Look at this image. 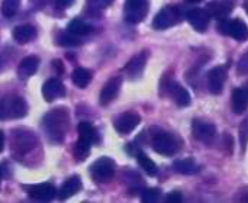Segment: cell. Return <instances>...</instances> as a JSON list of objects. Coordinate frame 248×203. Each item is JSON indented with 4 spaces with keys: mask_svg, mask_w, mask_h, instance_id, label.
I'll return each mask as SVG.
<instances>
[{
    "mask_svg": "<svg viewBox=\"0 0 248 203\" xmlns=\"http://www.w3.org/2000/svg\"><path fill=\"white\" fill-rule=\"evenodd\" d=\"M230 1H234V0H230Z\"/></svg>",
    "mask_w": 248,
    "mask_h": 203,
    "instance_id": "b9f144b4",
    "label": "cell"
},
{
    "mask_svg": "<svg viewBox=\"0 0 248 203\" xmlns=\"http://www.w3.org/2000/svg\"><path fill=\"white\" fill-rule=\"evenodd\" d=\"M182 19V13H180V9L176 7V6H167L164 9H161L155 16H154V20H153V26L155 29H169L171 26H174L176 23H179Z\"/></svg>",
    "mask_w": 248,
    "mask_h": 203,
    "instance_id": "277c9868",
    "label": "cell"
},
{
    "mask_svg": "<svg viewBox=\"0 0 248 203\" xmlns=\"http://www.w3.org/2000/svg\"><path fill=\"white\" fill-rule=\"evenodd\" d=\"M1 169H3V167L0 166V183H1V179H3V172H1Z\"/></svg>",
    "mask_w": 248,
    "mask_h": 203,
    "instance_id": "f35d334b",
    "label": "cell"
},
{
    "mask_svg": "<svg viewBox=\"0 0 248 203\" xmlns=\"http://www.w3.org/2000/svg\"><path fill=\"white\" fill-rule=\"evenodd\" d=\"M0 119H7L4 110V99H0Z\"/></svg>",
    "mask_w": 248,
    "mask_h": 203,
    "instance_id": "e575fe53",
    "label": "cell"
},
{
    "mask_svg": "<svg viewBox=\"0 0 248 203\" xmlns=\"http://www.w3.org/2000/svg\"><path fill=\"white\" fill-rule=\"evenodd\" d=\"M52 64L55 65V67H54V70H55V71H58V73H62V62H61L60 60H55Z\"/></svg>",
    "mask_w": 248,
    "mask_h": 203,
    "instance_id": "d590c367",
    "label": "cell"
},
{
    "mask_svg": "<svg viewBox=\"0 0 248 203\" xmlns=\"http://www.w3.org/2000/svg\"><path fill=\"white\" fill-rule=\"evenodd\" d=\"M167 93H169L170 97L176 102V105L180 106V108H186V106H189L190 102H192L189 92H187L183 86H180V84H177V83H174V81H170V83H169V86H167Z\"/></svg>",
    "mask_w": 248,
    "mask_h": 203,
    "instance_id": "e0dca14e",
    "label": "cell"
},
{
    "mask_svg": "<svg viewBox=\"0 0 248 203\" xmlns=\"http://www.w3.org/2000/svg\"><path fill=\"white\" fill-rule=\"evenodd\" d=\"M186 1H189V3H199V1H202V0H186Z\"/></svg>",
    "mask_w": 248,
    "mask_h": 203,
    "instance_id": "ab89813d",
    "label": "cell"
},
{
    "mask_svg": "<svg viewBox=\"0 0 248 203\" xmlns=\"http://www.w3.org/2000/svg\"><path fill=\"white\" fill-rule=\"evenodd\" d=\"M246 10H247V13H248V1L246 3Z\"/></svg>",
    "mask_w": 248,
    "mask_h": 203,
    "instance_id": "60d3db41",
    "label": "cell"
},
{
    "mask_svg": "<svg viewBox=\"0 0 248 203\" xmlns=\"http://www.w3.org/2000/svg\"><path fill=\"white\" fill-rule=\"evenodd\" d=\"M161 198L160 189H145L141 195V201L144 203H155Z\"/></svg>",
    "mask_w": 248,
    "mask_h": 203,
    "instance_id": "f546056e",
    "label": "cell"
},
{
    "mask_svg": "<svg viewBox=\"0 0 248 203\" xmlns=\"http://www.w3.org/2000/svg\"><path fill=\"white\" fill-rule=\"evenodd\" d=\"M65 94V87L61 80L58 78H49L42 86V96L46 102H52L58 97H62Z\"/></svg>",
    "mask_w": 248,
    "mask_h": 203,
    "instance_id": "5bb4252c",
    "label": "cell"
},
{
    "mask_svg": "<svg viewBox=\"0 0 248 203\" xmlns=\"http://www.w3.org/2000/svg\"><path fill=\"white\" fill-rule=\"evenodd\" d=\"M121 86H122L121 77H112L110 80H108V83L102 87V92H100V97H99L100 105H103V106L109 105L118 96Z\"/></svg>",
    "mask_w": 248,
    "mask_h": 203,
    "instance_id": "9a60e30c",
    "label": "cell"
},
{
    "mask_svg": "<svg viewBox=\"0 0 248 203\" xmlns=\"http://www.w3.org/2000/svg\"><path fill=\"white\" fill-rule=\"evenodd\" d=\"M28 195L39 202H49L57 196V189L52 185H36V186H25L23 187Z\"/></svg>",
    "mask_w": 248,
    "mask_h": 203,
    "instance_id": "7c38bea8",
    "label": "cell"
},
{
    "mask_svg": "<svg viewBox=\"0 0 248 203\" xmlns=\"http://www.w3.org/2000/svg\"><path fill=\"white\" fill-rule=\"evenodd\" d=\"M174 170L180 174H195L199 172V166L193 158H185V160H177L173 164Z\"/></svg>",
    "mask_w": 248,
    "mask_h": 203,
    "instance_id": "d4e9b609",
    "label": "cell"
},
{
    "mask_svg": "<svg viewBox=\"0 0 248 203\" xmlns=\"http://www.w3.org/2000/svg\"><path fill=\"white\" fill-rule=\"evenodd\" d=\"M73 83L80 87V89H84L89 86V83L92 81V71H89L87 68H76L73 71Z\"/></svg>",
    "mask_w": 248,
    "mask_h": 203,
    "instance_id": "484cf974",
    "label": "cell"
},
{
    "mask_svg": "<svg viewBox=\"0 0 248 203\" xmlns=\"http://www.w3.org/2000/svg\"><path fill=\"white\" fill-rule=\"evenodd\" d=\"M225 81H227V68L224 65H218L208 73V87L212 94H221Z\"/></svg>",
    "mask_w": 248,
    "mask_h": 203,
    "instance_id": "30bf717a",
    "label": "cell"
},
{
    "mask_svg": "<svg viewBox=\"0 0 248 203\" xmlns=\"http://www.w3.org/2000/svg\"><path fill=\"white\" fill-rule=\"evenodd\" d=\"M240 141H241V150L246 151L248 142V118L240 126Z\"/></svg>",
    "mask_w": 248,
    "mask_h": 203,
    "instance_id": "4dcf8cb0",
    "label": "cell"
},
{
    "mask_svg": "<svg viewBox=\"0 0 248 203\" xmlns=\"http://www.w3.org/2000/svg\"><path fill=\"white\" fill-rule=\"evenodd\" d=\"M153 148L161 156H173L179 151V141L169 132H158L153 138Z\"/></svg>",
    "mask_w": 248,
    "mask_h": 203,
    "instance_id": "5b68a950",
    "label": "cell"
},
{
    "mask_svg": "<svg viewBox=\"0 0 248 203\" xmlns=\"http://www.w3.org/2000/svg\"><path fill=\"white\" fill-rule=\"evenodd\" d=\"M192 131H193L195 138L201 142H205V144H209L217 138L215 125L211 122H206L203 119H195L192 124Z\"/></svg>",
    "mask_w": 248,
    "mask_h": 203,
    "instance_id": "ba28073f",
    "label": "cell"
},
{
    "mask_svg": "<svg viewBox=\"0 0 248 203\" xmlns=\"http://www.w3.org/2000/svg\"><path fill=\"white\" fill-rule=\"evenodd\" d=\"M102 7H106V6H109V4H112L113 3V0H96Z\"/></svg>",
    "mask_w": 248,
    "mask_h": 203,
    "instance_id": "8d00e7d4",
    "label": "cell"
},
{
    "mask_svg": "<svg viewBox=\"0 0 248 203\" xmlns=\"http://www.w3.org/2000/svg\"><path fill=\"white\" fill-rule=\"evenodd\" d=\"M58 44H60L61 47H78L81 42H80V36L73 35V33H70V32L67 31V32L61 33V35L58 36Z\"/></svg>",
    "mask_w": 248,
    "mask_h": 203,
    "instance_id": "f1b7e54d",
    "label": "cell"
},
{
    "mask_svg": "<svg viewBox=\"0 0 248 203\" xmlns=\"http://www.w3.org/2000/svg\"><path fill=\"white\" fill-rule=\"evenodd\" d=\"M90 176L96 183H106L115 176V163L109 157H102L90 167Z\"/></svg>",
    "mask_w": 248,
    "mask_h": 203,
    "instance_id": "3957f363",
    "label": "cell"
},
{
    "mask_svg": "<svg viewBox=\"0 0 248 203\" xmlns=\"http://www.w3.org/2000/svg\"><path fill=\"white\" fill-rule=\"evenodd\" d=\"M182 201V193L180 192H171L167 198H166V202L169 203H177Z\"/></svg>",
    "mask_w": 248,
    "mask_h": 203,
    "instance_id": "d6a6232c",
    "label": "cell"
},
{
    "mask_svg": "<svg viewBox=\"0 0 248 203\" xmlns=\"http://www.w3.org/2000/svg\"><path fill=\"white\" fill-rule=\"evenodd\" d=\"M232 9H234V3L230 0H212L206 6V12L209 13V16L218 20L227 19L232 12Z\"/></svg>",
    "mask_w": 248,
    "mask_h": 203,
    "instance_id": "4fadbf2b",
    "label": "cell"
},
{
    "mask_svg": "<svg viewBox=\"0 0 248 203\" xmlns=\"http://www.w3.org/2000/svg\"><path fill=\"white\" fill-rule=\"evenodd\" d=\"M186 19L199 32L206 31L208 26H209V22H211V16L206 12V9H201V7H195V9L187 10Z\"/></svg>",
    "mask_w": 248,
    "mask_h": 203,
    "instance_id": "8fae6325",
    "label": "cell"
},
{
    "mask_svg": "<svg viewBox=\"0 0 248 203\" xmlns=\"http://www.w3.org/2000/svg\"><path fill=\"white\" fill-rule=\"evenodd\" d=\"M221 31L222 33L230 35L231 38H234L235 41L244 42L248 39V26L243 19H232V20H227L222 19L221 20Z\"/></svg>",
    "mask_w": 248,
    "mask_h": 203,
    "instance_id": "52a82bcc",
    "label": "cell"
},
{
    "mask_svg": "<svg viewBox=\"0 0 248 203\" xmlns=\"http://www.w3.org/2000/svg\"><path fill=\"white\" fill-rule=\"evenodd\" d=\"M148 13V0H126L125 1V20L128 23H140Z\"/></svg>",
    "mask_w": 248,
    "mask_h": 203,
    "instance_id": "8992f818",
    "label": "cell"
},
{
    "mask_svg": "<svg viewBox=\"0 0 248 203\" xmlns=\"http://www.w3.org/2000/svg\"><path fill=\"white\" fill-rule=\"evenodd\" d=\"M141 122L140 115L134 113V112H126L122 116H119L115 122V128L118 132L121 134H129L132 132Z\"/></svg>",
    "mask_w": 248,
    "mask_h": 203,
    "instance_id": "2e32d148",
    "label": "cell"
},
{
    "mask_svg": "<svg viewBox=\"0 0 248 203\" xmlns=\"http://www.w3.org/2000/svg\"><path fill=\"white\" fill-rule=\"evenodd\" d=\"M80 189H81V180H80V177L78 176H73L68 180H65L64 185H62V187L60 189V192H58L60 199L65 201V199L77 195L80 192Z\"/></svg>",
    "mask_w": 248,
    "mask_h": 203,
    "instance_id": "44dd1931",
    "label": "cell"
},
{
    "mask_svg": "<svg viewBox=\"0 0 248 203\" xmlns=\"http://www.w3.org/2000/svg\"><path fill=\"white\" fill-rule=\"evenodd\" d=\"M67 31H68L70 33H73V35H77V36H86V35H89V33L93 31V28H92V25H89L87 22H84V20L76 17V19H73V20L68 23Z\"/></svg>",
    "mask_w": 248,
    "mask_h": 203,
    "instance_id": "cb8c5ba5",
    "label": "cell"
},
{
    "mask_svg": "<svg viewBox=\"0 0 248 203\" xmlns=\"http://www.w3.org/2000/svg\"><path fill=\"white\" fill-rule=\"evenodd\" d=\"M232 110L238 115V113H244L248 108V84L234 89L232 92Z\"/></svg>",
    "mask_w": 248,
    "mask_h": 203,
    "instance_id": "d6986e66",
    "label": "cell"
},
{
    "mask_svg": "<svg viewBox=\"0 0 248 203\" xmlns=\"http://www.w3.org/2000/svg\"><path fill=\"white\" fill-rule=\"evenodd\" d=\"M42 125L49 141L55 144H61L70 126V113L62 106L55 108L44 116Z\"/></svg>",
    "mask_w": 248,
    "mask_h": 203,
    "instance_id": "6da1fadb",
    "label": "cell"
},
{
    "mask_svg": "<svg viewBox=\"0 0 248 203\" xmlns=\"http://www.w3.org/2000/svg\"><path fill=\"white\" fill-rule=\"evenodd\" d=\"M38 65H39V58L32 55V57H26L23 58L20 62H19V67H17V76L20 78H28L31 76H33L38 70Z\"/></svg>",
    "mask_w": 248,
    "mask_h": 203,
    "instance_id": "ffe728a7",
    "label": "cell"
},
{
    "mask_svg": "<svg viewBox=\"0 0 248 203\" xmlns=\"http://www.w3.org/2000/svg\"><path fill=\"white\" fill-rule=\"evenodd\" d=\"M77 132H78V140H83L89 144L97 142V132L93 128L92 124L89 122H80L77 126Z\"/></svg>",
    "mask_w": 248,
    "mask_h": 203,
    "instance_id": "603a6c76",
    "label": "cell"
},
{
    "mask_svg": "<svg viewBox=\"0 0 248 203\" xmlns=\"http://www.w3.org/2000/svg\"><path fill=\"white\" fill-rule=\"evenodd\" d=\"M238 73L240 74H248V52L243 55V58L238 62Z\"/></svg>",
    "mask_w": 248,
    "mask_h": 203,
    "instance_id": "1f68e13d",
    "label": "cell"
},
{
    "mask_svg": "<svg viewBox=\"0 0 248 203\" xmlns=\"http://www.w3.org/2000/svg\"><path fill=\"white\" fill-rule=\"evenodd\" d=\"M19 6H20V0H3L0 7L1 15L4 17H12L19 10Z\"/></svg>",
    "mask_w": 248,
    "mask_h": 203,
    "instance_id": "83f0119b",
    "label": "cell"
},
{
    "mask_svg": "<svg viewBox=\"0 0 248 203\" xmlns=\"http://www.w3.org/2000/svg\"><path fill=\"white\" fill-rule=\"evenodd\" d=\"M36 36V29L32 25H19L13 29V39L19 44L31 42Z\"/></svg>",
    "mask_w": 248,
    "mask_h": 203,
    "instance_id": "7402d4cb",
    "label": "cell"
},
{
    "mask_svg": "<svg viewBox=\"0 0 248 203\" xmlns=\"http://www.w3.org/2000/svg\"><path fill=\"white\" fill-rule=\"evenodd\" d=\"M147 58H148V55H147L145 51L138 54V55H135L134 58H131L129 62L125 65V73L128 74V77L138 78L142 74V71H144V67L147 64Z\"/></svg>",
    "mask_w": 248,
    "mask_h": 203,
    "instance_id": "ac0fdd59",
    "label": "cell"
},
{
    "mask_svg": "<svg viewBox=\"0 0 248 203\" xmlns=\"http://www.w3.org/2000/svg\"><path fill=\"white\" fill-rule=\"evenodd\" d=\"M3 148H4V135H3V132L0 131V153L3 151Z\"/></svg>",
    "mask_w": 248,
    "mask_h": 203,
    "instance_id": "74e56055",
    "label": "cell"
},
{
    "mask_svg": "<svg viewBox=\"0 0 248 203\" xmlns=\"http://www.w3.org/2000/svg\"><path fill=\"white\" fill-rule=\"evenodd\" d=\"M36 144V135L28 129H15L12 132V148L15 156L19 158H23L26 154L32 153Z\"/></svg>",
    "mask_w": 248,
    "mask_h": 203,
    "instance_id": "7a4b0ae2",
    "label": "cell"
},
{
    "mask_svg": "<svg viewBox=\"0 0 248 203\" xmlns=\"http://www.w3.org/2000/svg\"><path fill=\"white\" fill-rule=\"evenodd\" d=\"M137 160H138V164L141 166V169L148 174V176H155L157 174V166H155V163L145 154V153H138L137 154Z\"/></svg>",
    "mask_w": 248,
    "mask_h": 203,
    "instance_id": "4316f807",
    "label": "cell"
},
{
    "mask_svg": "<svg viewBox=\"0 0 248 203\" xmlns=\"http://www.w3.org/2000/svg\"><path fill=\"white\" fill-rule=\"evenodd\" d=\"M55 3H57V6L58 7H68V6H71L73 3H74V0H55Z\"/></svg>",
    "mask_w": 248,
    "mask_h": 203,
    "instance_id": "836d02e7",
    "label": "cell"
},
{
    "mask_svg": "<svg viewBox=\"0 0 248 203\" xmlns=\"http://www.w3.org/2000/svg\"><path fill=\"white\" fill-rule=\"evenodd\" d=\"M4 110H6V118H25L28 113V105L26 102L19 97V96H12L4 99Z\"/></svg>",
    "mask_w": 248,
    "mask_h": 203,
    "instance_id": "9c48e42d",
    "label": "cell"
}]
</instances>
